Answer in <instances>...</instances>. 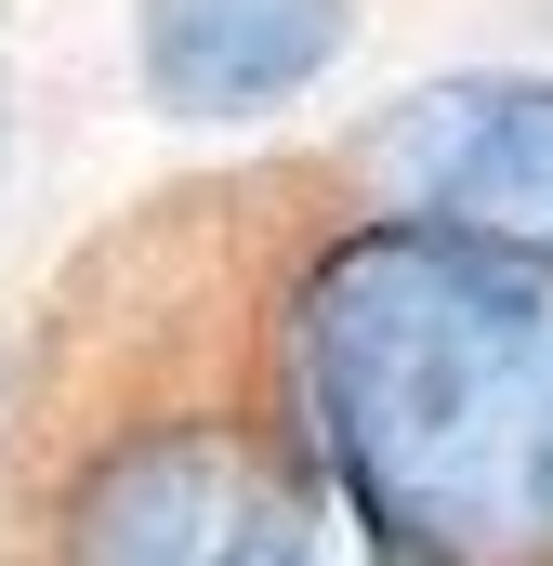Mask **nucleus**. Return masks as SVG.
Wrapping results in <instances>:
<instances>
[{
	"mask_svg": "<svg viewBox=\"0 0 553 566\" xmlns=\"http://www.w3.org/2000/svg\"><path fill=\"white\" fill-rule=\"evenodd\" d=\"M264 422L409 566H553V264L316 224L264 290Z\"/></svg>",
	"mask_w": 553,
	"mask_h": 566,
	"instance_id": "nucleus-1",
	"label": "nucleus"
},
{
	"mask_svg": "<svg viewBox=\"0 0 553 566\" xmlns=\"http://www.w3.org/2000/svg\"><path fill=\"white\" fill-rule=\"evenodd\" d=\"M356 171L396 224H448V238L553 264V80L541 66H461V80L396 93L356 145Z\"/></svg>",
	"mask_w": 553,
	"mask_h": 566,
	"instance_id": "nucleus-3",
	"label": "nucleus"
},
{
	"mask_svg": "<svg viewBox=\"0 0 553 566\" xmlns=\"http://www.w3.org/2000/svg\"><path fill=\"white\" fill-rule=\"evenodd\" d=\"M356 40V0H133V80L158 119L238 133L303 106Z\"/></svg>",
	"mask_w": 553,
	"mask_h": 566,
	"instance_id": "nucleus-4",
	"label": "nucleus"
},
{
	"mask_svg": "<svg viewBox=\"0 0 553 566\" xmlns=\"http://www.w3.org/2000/svg\"><path fill=\"white\" fill-rule=\"evenodd\" d=\"M40 566H409L264 409H119L40 488Z\"/></svg>",
	"mask_w": 553,
	"mask_h": 566,
	"instance_id": "nucleus-2",
	"label": "nucleus"
},
{
	"mask_svg": "<svg viewBox=\"0 0 553 566\" xmlns=\"http://www.w3.org/2000/svg\"><path fill=\"white\" fill-rule=\"evenodd\" d=\"M0 171H13V93H0Z\"/></svg>",
	"mask_w": 553,
	"mask_h": 566,
	"instance_id": "nucleus-5",
	"label": "nucleus"
}]
</instances>
